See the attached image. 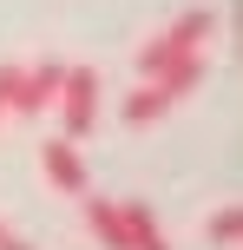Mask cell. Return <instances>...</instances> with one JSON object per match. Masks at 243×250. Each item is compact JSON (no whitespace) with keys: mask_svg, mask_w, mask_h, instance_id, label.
Returning <instances> with one entry per match:
<instances>
[{"mask_svg":"<svg viewBox=\"0 0 243 250\" xmlns=\"http://www.w3.org/2000/svg\"><path fill=\"white\" fill-rule=\"evenodd\" d=\"M39 171H46L53 185L66 191V198H86V191H92L86 158H79V145H73V138H46V145H39Z\"/></svg>","mask_w":243,"mask_h":250,"instance_id":"obj_4","label":"cell"},{"mask_svg":"<svg viewBox=\"0 0 243 250\" xmlns=\"http://www.w3.org/2000/svg\"><path fill=\"white\" fill-rule=\"evenodd\" d=\"M0 250H33V244H26V237H13V230L0 224Z\"/></svg>","mask_w":243,"mask_h":250,"instance_id":"obj_11","label":"cell"},{"mask_svg":"<svg viewBox=\"0 0 243 250\" xmlns=\"http://www.w3.org/2000/svg\"><path fill=\"white\" fill-rule=\"evenodd\" d=\"M165 40H171V46H184V53H204L210 40H217V13H210V7H191V13H178V20L165 26Z\"/></svg>","mask_w":243,"mask_h":250,"instance_id":"obj_6","label":"cell"},{"mask_svg":"<svg viewBox=\"0 0 243 250\" xmlns=\"http://www.w3.org/2000/svg\"><path fill=\"white\" fill-rule=\"evenodd\" d=\"M204 237H210V244H217V250H230V244L243 237V217H237V204H224V211H217V217H210V224H204Z\"/></svg>","mask_w":243,"mask_h":250,"instance_id":"obj_9","label":"cell"},{"mask_svg":"<svg viewBox=\"0 0 243 250\" xmlns=\"http://www.w3.org/2000/svg\"><path fill=\"white\" fill-rule=\"evenodd\" d=\"M204 66H210V53H184V46H171L165 33H158L151 46L138 53V73L151 79V86H165V92H171V105H178L184 92H197V79H204Z\"/></svg>","mask_w":243,"mask_h":250,"instance_id":"obj_1","label":"cell"},{"mask_svg":"<svg viewBox=\"0 0 243 250\" xmlns=\"http://www.w3.org/2000/svg\"><path fill=\"white\" fill-rule=\"evenodd\" d=\"M13 86H20V66H0V112H7V99H13Z\"/></svg>","mask_w":243,"mask_h":250,"instance_id":"obj_10","label":"cell"},{"mask_svg":"<svg viewBox=\"0 0 243 250\" xmlns=\"http://www.w3.org/2000/svg\"><path fill=\"white\" fill-rule=\"evenodd\" d=\"M118 211H125V237H131V250H171V237H165V224H158V217L145 211L138 198H125V204H118Z\"/></svg>","mask_w":243,"mask_h":250,"instance_id":"obj_7","label":"cell"},{"mask_svg":"<svg viewBox=\"0 0 243 250\" xmlns=\"http://www.w3.org/2000/svg\"><path fill=\"white\" fill-rule=\"evenodd\" d=\"M59 86H66V60H39V66H20V86H13L7 112H20V119H39V112H53Z\"/></svg>","mask_w":243,"mask_h":250,"instance_id":"obj_3","label":"cell"},{"mask_svg":"<svg viewBox=\"0 0 243 250\" xmlns=\"http://www.w3.org/2000/svg\"><path fill=\"white\" fill-rule=\"evenodd\" d=\"M59 125H66V138H92V125H99V73L92 66H66V86H59Z\"/></svg>","mask_w":243,"mask_h":250,"instance_id":"obj_2","label":"cell"},{"mask_svg":"<svg viewBox=\"0 0 243 250\" xmlns=\"http://www.w3.org/2000/svg\"><path fill=\"white\" fill-rule=\"evenodd\" d=\"M86 224H92V237H99L105 250H131V237H125V211H118V198H92V191H86Z\"/></svg>","mask_w":243,"mask_h":250,"instance_id":"obj_5","label":"cell"},{"mask_svg":"<svg viewBox=\"0 0 243 250\" xmlns=\"http://www.w3.org/2000/svg\"><path fill=\"white\" fill-rule=\"evenodd\" d=\"M165 112H171V92L151 86V79H145V86L125 99V125H151V119H165Z\"/></svg>","mask_w":243,"mask_h":250,"instance_id":"obj_8","label":"cell"}]
</instances>
